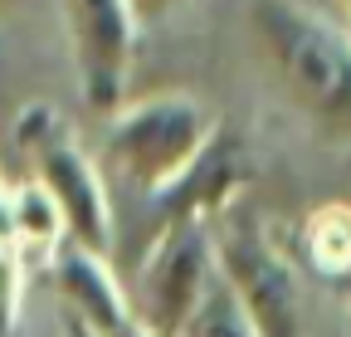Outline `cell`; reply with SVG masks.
Masks as SVG:
<instances>
[{"label":"cell","instance_id":"1","mask_svg":"<svg viewBox=\"0 0 351 337\" xmlns=\"http://www.w3.org/2000/svg\"><path fill=\"white\" fill-rule=\"evenodd\" d=\"M249 15L283 98L322 142H351V30L302 5H254Z\"/></svg>","mask_w":351,"mask_h":337},{"label":"cell","instance_id":"2","mask_svg":"<svg viewBox=\"0 0 351 337\" xmlns=\"http://www.w3.org/2000/svg\"><path fill=\"white\" fill-rule=\"evenodd\" d=\"M215 142V117L186 93H156L108 117L103 161L137 196H171Z\"/></svg>","mask_w":351,"mask_h":337},{"label":"cell","instance_id":"3","mask_svg":"<svg viewBox=\"0 0 351 337\" xmlns=\"http://www.w3.org/2000/svg\"><path fill=\"white\" fill-rule=\"evenodd\" d=\"M215 230V264L219 279L230 283L239 308L249 313L258 337H307V303H302V279L293 259L263 235V225L244 205H225L210 216Z\"/></svg>","mask_w":351,"mask_h":337},{"label":"cell","instance_id":"4","mask_svg":"<svg viewBox=\"0 0 351 337\" xmlns=\"http://www.w3.org/2000/svg\"><path fill=\"white\" fill-rule=\"evenodd\" d=\"M215 279L219 264H215L210 216H171L137 264V283L127 293L132 318L152 337H181V327L191 323Z\"/></svg>","mask_w":351,"mask_h":337},{"label":"cell","instance_id":"5","mask_svg":"<svg viewBox=\"0 0 351 337\" xmlns=\"http://www.w3.org/2000/svg\"><path fill=\"white\" fill-rule=\"evenodd\" d=\"M64 30H69V49L78 64L88 108L103 117H117L122 89H127V64H132V49H137V15H132V5H117V0L64 5Z\"/></svg>","mask_w":351,"mask_h":337},{"label":"cell","instance_id":"6","mask_svg":"<svg viewBox=\"0 0 351 337\" xmlns=\"http://www.w3.org/2000/svg\"><path fill=\"white\" fill-rule=\"evenodd\" d=\"M29 181H39L49 191V200L59 205L69 249H83V255L103 259V249L112 244V200H108L98 161L64 132L29 156Z\"/></svg>","mask_w":351,"mask_h":337},{"label":"cell","instance_id":"7","mask_svg":"<svg viewBox=\"0 0 351 337\" xmlns=\"http://www.w3.org/2000/svg\"><path fill=\"white\" fill-rule=\"evenodd\" d=\"M49 274H54V288L64 299V313L69 323L83 332V337H132L142 323L132 318V303H127V288L112 279L108 259L98 255H83V249H59L49 259Z\"/></svg>","mask_w":351,"mask_h":337},{"label":"cell","instance_id":"8","mask_svg":"<svg viewBox=\"0 0 351 337\" xmlns=\"http://www.w3.org/2000/svg\"><path fill=\"white\" fill-rule=\"evenodd\" d=\"M5 235L25 249H44V255H59L64 249V216L59 205L49 200V191H44L39 181H20L5 191Z\"/></svg>","mask_w":351,"mask_h":337},{"label":"cell","instance_id":"9","mask_svg":"<svg viewBox=\"0 0 351 337\" xmlns=\"http://www.w3.org/2000/svg\"><path fill=\"white\" fill-rule=\"evenodd\" d=\"M302 255L322 279H351V205H317L307 216Z\"/></svg>","mask_w":351,"mask_h":337},{"label":"cell","instance_id":"10","mask_svg":"<svg viewBox=\"0 0 351 337\" xmlns=\"http://www.w3.org/2000/svg\"><path fill=\"white\" fill-rule=\"evenodd\" d=\"M181 337H258L249 313L239 308V299L230 293L225 279H215L210 293L200 299V308L191 313V323L181 327Z\"/></svg>","mask_w":351,"mask_h":337},{"label":"cell","instance_id":"11","mask_svg":"<svg viewBox=\"0 0 351 337\" xmlns=\"http://www.w3.org/2000/svg\"><path fill=\"white\" fill-rule=\"evenodd\" d=\"M0 225H5V181H0Z\"/></svg>","mask_w":351,"mask_h":337},{"label":"cell","instance_id":"12","mask_svg":"<svg viewBox=\"0 0 351 337\" xmlns=\"http://www.w3.org/2000/svg\"><path fill=\"white\" fill-rule=\"evenodd\" d=\"M341 293H346V308H351V279H341Z\"/></svg>","mask_w":351,"mask_h":337}]
</instances>
